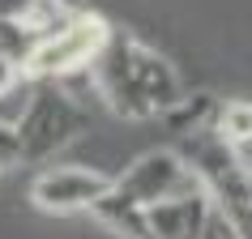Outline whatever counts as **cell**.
Masks as SVG:
<instances>
[{"label": "cell", "instance_id": "obj_1", "mask_svg": "<svg viewBox=\"0 0 252 239\" xmlns=\"http://www.w3.org/2000/svg\"><path fill=\"white\" fill-rule=\"evenodd\" d=\"M90 68L98 81V94L120 120H158L188 94L167 56L116 26Z\"/></svg>", "mask_w": 252, "mask_h": 239}, {"label": "cell", "instance_id": "obj_2", "mask_svg": "<svg viewBox=\"0 0 252 239\" xmlns=\"http://www.w3.org/2000/svg\"><path fill=\"white\" fill-rule=\"evenodd\" d=\"M188 162V171L201 179V188L210 192V201L244 231V239H252V167L244 162V154L218 141L210 124L184 137V146L175 149Z\"/></svg>", "mask_w": 252, "mask_h": 239}, {"label": "cell", "instance_id": "obj_3", "mask_svg": "<svg viewBox=\"0 0 252 239\" xmlns=\"http://www.w3.org/2000/svg\"><path fill=\"white\" fill-rule=\"evenodd\" d=\"M86 133V111L60 90H39L30 94L22 116L13 120V141H17V162H43L68 149Z\"/></svg>", "mask_w": 252, "mask_h": 239}, {"label": "cell", "instance_id": "obj_4", "mask_svg": "<svg viewBox=\"0 0 252 239\" xmlns=\"http://www.w3.org/2000/svg\"><path fill=\"white\" fill-rule=\"evenodd\" d=\"M111 22H103L98 13H64L47 34L39 39V47L26 60V77H68L77 68H90L94 56L103 52Z\"/></svg>", "mask_w": 252, "mask_h": 239}, {"label": "cell", "instance_id": "obj_5", "mask_svg": "<svg viewBox=\"0 0 252 239\" xmlns=\"http://www.w3.org/2000/svg\"><path fill=\"white\" fill-rule=\"evenodd\" d=\"M188 184H197V175L188 171V162L175 149H150V154H137L111 179V192L124 197L128 205H137V209H150L154 201L171 197V192H184Z\"/></svg>", "mask_w": 252, "mask_h": 239}, {"label": "cell", "instance_id": "obj_6", "mask_svg": "<svg viewBox=\"0 0 252 239\" xmlns=\"http://www.w3.org/2000/svg\"><path fill=\"white\" fill-rule=\"evenodd\" d=\"M111 175L94 167H47L30 179V201L43 213H81L107 197Z\"/></svg>", "mask_w": 252, "mask_h": 239}, {"label": "cell", "instance_id": "obj_7", "mask_svg": "<svg viewBox=\"0 0 252 239\" xmlns=\"http://www.w3.org/2000/svg\"><path fill=\"white\" fill-rule=\"evenodd\" d=\"M210 213H214V201H210V192H205L201 179H197V184H188L184 192H171V197L154 201L146 209L150 239H192Z\"/></svg>", "mask_w": 252, "mask_h": 239}, {"label": "cell", "instance_id": "obj_8", "mask_svg": "<svg viewBox=\"0 0 252 239\" xmlns=\"http://www.w3.org/2000/svg\"><path fill=\"white\" fill-rule=\"evenodd\" d=\"M210 128L218 133V141H226L235 154H248L252 149V98H226V103H218Z\"/></svg>", "mask_w": 252, "mask_h": 239}, {"label": "cell", "instance_id": "obj_9", "mask_svg": "<svg viewBox=\"0 0 252 239\" xmlns=\"http://www.w3.org/2000/svg\"><path fill=\"white\" fill-rule=\"evenodd\" d=\"M94 218L107 226V231H116L120 239H150V226H146V209H137V205H128L124 197H116L111 188H107V197L94 205Z\"/></svg>", "mask_w": 252, "mask_h": 239}, {"label": "cell", "instance_id": "obj_10", "mask_svg": "<svg viewBox=\"0 0 252 239\" xmlns=\"http://www.w3.org/2000/svg\"><path fill=\"white\" fill-rule=\"evenodd\" d=\"M192 239H244V231H239V226L231 222V218H226L218 205H214V213L201 222V231H197Z\"/></svg>", "mask_w": 252, "mask_h": 239}, {"label": "cell", "instance_id": "obj_11", "mask_svg": "<svg viewBox=\"0 0 252 239\" xmlns=\"http://www.w3.org/2000/svg\"><path fill=\"white\" fill-rule=\"evenodd\" d=\"M22 81H26V68L17 64V60H9V56H0V98L13 94Z\"/></svg>", "mask_w": 252, "mask_h": 239}, {"label": "cell", "instance_id": "obj_12", "mask_svg": "<svg viewBox=\"0 0 252 239\" xmlns=\"http://www.w3.org/2000/svg\"><path fill=\"white\" fill-rule=\"evenodd\" d=\"M34 4H39V0H0V22H9V17H17V22H26Z\"/></svg>", "mask_w": 252, "mask_h": 239}, {"label": "cell", "instance_id": "obj_13", "mask_svg": "<svg viewBox=\"0 0 252 239\" xmlns=\"http://www.w3.org/2000/svg\"><path fill=\"white\" fill-rule=\"evenodd\" d=\"M56 4H60L64 13H81V9H86V0H56Z\"/></svg>", "mask_w": 252, "mask_h": 239}, {"label": "cell", "instance_id": "obj_14", "mask_svg": "<svg viewBox=\"0 0 252 239\" xmlns=\"http://www.w3.org/2000/svg\"><path fill=\"white\" fill-rule=\"evenodd\" d=\"M4 171H9V162H4V158H0V175H4Z\"/></svg>", "mask_w": 252, "mask_h": 239}, {"label": "cell", "instance_id": "obj_15", "mask_svg": "<svg viewBox=\"0 0 252 239\" xmlns=\"http://www.w3.org/2000/svg\"><path fill=\"white\" fill-rule=\"evenodd\" d=\"M244 162H248V167H252V149H248V154H244Z\"/></svg>", "mask_w": 252, "mask_h": 239}]
</instances>
